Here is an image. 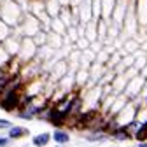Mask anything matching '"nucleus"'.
<instances>
[{"instance_id": "3", "label": "nucleus", "mask_w": 147, "mask_h": 147, "mask_svg": "<svg viewBox=\"0 0 147 147\" xmlns=\"http://www.w3.org/2000/svg\"><path fill=\"white\" fill-rule=\"evenodd\" d=\"M49 140H51V135H49V133H40V135L33 137L32 142H33V145H37V147H42V145H47Z\"/></svg>"}, {"instance_id": "4", "label": "nucleus", "mask_w": 147, "mask_h": 147, "mask_svg": "<svg viewBox=\"0 0 147 147\" xmlns=\"http://www.w3.org/2000/svg\"><path fill=\"white\" fill-rule=\"evenodd\" d=\"M107 138H109V135H105L103 131H93L91 135L86 137V140H89V142H105Z\"/></svg>"}, {"instance_id": "9", "label": "nucleus", "mask_w": 147, "mask_h": 147, "mask_svg": "<svg viewBox=\"0 0 147 147\" xmlns=\"http://www.w3.org/2000/svg\"><path fill=\"white\" fill-rule=\"evenodd\" d=\"M145 128H147V124H145Z\"/></svg>"}, {"instance_id": "5", "label": "nucleus", "mask_w": 147, "mask_h": 147, "mask_svg": "<svg viewBox=\"0 0 147 147\" xmlns=\"http://www.w3.org/2000/svg\"><path fill=\"white\" fill-rule=\"evenodd\" d=\"M112 138H116V140H130V131H128L126 128L114 130V131H112Z\"/></svg>"}, {"instance_id": "8", "label": "nucleus", "mask_w": 147, "mask_h": 147, "mask_svg": "<svg viewBox=\"0 0 147 147\" xmlns=\"http://www.w3.org/2000/svg\"><path fill=\"white\" fill-rule=\"evenodd\" d=\"M9 142H11L9 137H0V145H7Z\"/></svg>"}, {"instance_id": "6", "label": "nucleus", "mask_w": 147, "mask_h": 147, "mask_svg": "<svg viewBox=\"0 0 147 147\" xmlns=\"http://www.w3.org/2000/svg\"><path fill=\"white\" fill-rule=\"evenodd\" d=\"M11 79V76H9V74L4 70V68H0V91H2L4 89V86L7 84V81Z\"/></svg>"}, {"instance_id": "2", "label": "nucleus", "mask_w": 147, "mask_h": 147, "mask_svg": "<svg viewBox=\"0 0 147 147\" xmlns=\"http://www.w3.org/2000/svg\"><path fill=\"white\" fill-rule=\"evenodd\" d=\"M51 138L56 144H68L70 142V133H67L63 130H54L53 135H51Z\"/></svg>"}, {"instance_id": "1", "label": "nucleus", "mask_w": 147, "mask_h": 147, "mask_svg": "<svg viewBox=\"0 0 147 147\" xmlns=\"http://www.w3.org/2000/svg\"><path fill=\"white\" fill-rule=\"evenodd\" d=\"M30 131L26 130L25 126H11L9 128V138L11 140H18V138H23V137H26Z\"/></svg>"}, {"instance_id": "7", "label": "nucleus", "mask_w": 147, "mask_h": 147, "mask_svg": "<svg viewBox=\"0 0 147 147\" xmlns=\"http://www.w3.org/2000/svg\"><path fill=\"white\" fill-rule=\"evenodd\" d=\"M11 126H12L11 121H7V119H0V130H9Z\"/></svg>"}]
</instances>
